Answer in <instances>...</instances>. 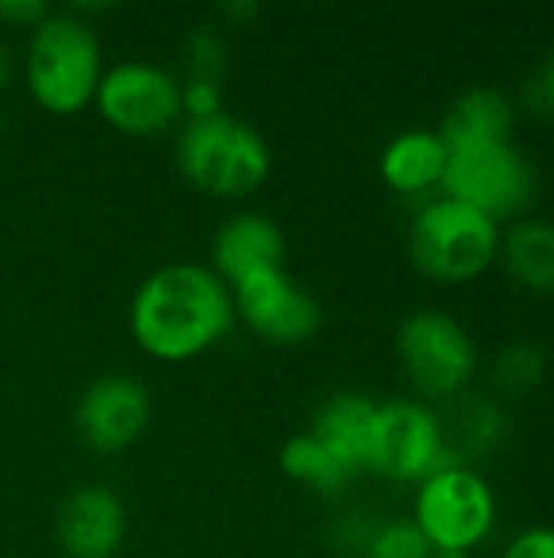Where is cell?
Instances as JSON below:
<instances>
[{"label": "cell", "instance_id": "1", "mask_svg": "<svg viewBox=\"0 0 554 558\" xmlns=\"http://www.w3.org/2000/svg\"><path fill=\"white\" fill-rule=\"evenodd\" d=\"M131 337L160 363L209 353L235 324L232 288L206 265L173 262L150 271L131 298Z\"/></svg>", "mask_w": 554, "mask_h": 558}, {"label": "cell", "instance_id": "2", "mask_svg": "<svg viewBox=\"0 0 554 558\" xmlns=\"http://www.w3.org/2000/svg\"><path fill=\"white\" fill-rule=\"evenodd\" d=\"M101 72L104 62L98 33L69 7L49 10V16L29 33L23 75L33 101L42 111L56 118L85 111L95 101Z\"/></svg>", "mask_w": 554, "mask_h": 558}, {"label": "cell", "instance_id": "3", "mask_svg": "<svg viewBox=\"0 0 554 558\" xmlns=\"http://www.w3.org/2000/svg\"><path fill=\"white\" fill-rule=\"evenodd\" d=\"M176 167L196 190L238 199L255 193L271 173V147L258 128L235 114L186 121L176 134Z\"/></svg>", "mask_w": 554, "mask_h": 558}, {"label": "cell", "instance_id": "4", "mask_svg": "<svg viewBox=\"0 0 554 558\" xmlns=\"http://www.w3.org/2000/svg\"><path fill=\"white\" fill-rule=\"evenodd\" d=\"M500 232V222L480 209L438 196L415 213L408 255L421 275L444 284H460L480 278L496 262Z\"/></svg>", "mask_w": 554, "mask_h": 558}, {"label": "cell", "instance_id": "5", "mask_svg": "<svg viewBox=\"0 0 554 558\" xmlns=\"http://www.w3.org/2000/svg\"><path fill=\"white\" fill-rule=\"evenodd\" d=\"M444 196L467 203L493 222L519 219L539 193L529 157L513 141H487L447 150Z\"/></svg>", "mask_w": 554, "mask_h": 558}, {"label": "cell", "instance_id": "6", "mask_svg": "<svg viewBox=\"0 0 554 558\" xmlns=\"http://www.w3.org/2000/svg\"><path fill=\"white\" fill-rule=\"evenodd\" d=\"M395 353L408 383L428 402L457 399L477 373L473 337L457 317L438 307H421L402 320Z\"/></svg>", "mask_w": 554, "mask_h": 558}, {"label": "cell", "instance_id": "7", "mask_svg": "<svg viewBox=\"0 0 554 558\" xmlns=\"http://www.w3.org/2000/svg\"><path fill=\"white\" fill-rule=\"evenodd\" d=\"M447 468L457 464L447 458L438 409L418 399H395L376 409L366 471L395 484H421Z\"/></svg>", "mask_w": 554, "mask_h": 558}, {"label": "cell", "instance_id": "8", "mask_svg": "<svg viewBox=\"0 0 554 558\" xmlns=\"http://www.w3.org/2000/svg\"><path fill=\"white\" fill-rule=\"evenodd\" d=\"M411 520L434 549L470 553L496 523V494L473 468H447L418 484Z\"/></svg>", "mask_w": 554, "mask_h": 558}, {"label": "cell", "instance_id": "9", "mask_svg": "<svg viewBox=\"0 0 554 558\" xmlns=\"http://www.w3.org/2000/svg\"><path fill=\"white\" fill-rule=\"evenodd\" d=\"M91 105L118 134L157 137L183 118V82L163 65L127 59L101 72Z\"/></svg>", "mask_w": 554, "mask_h": 558}, {"label": "cell", "instance_id": "10", "mask_svg": "<svg viewBox=\"0 0 554 558\" xmlns=\"http://www.w3.org/2000/svg\"><path fill=\"white\" fill-rule=\"evenodd\" d=\"M235 317L274 347H300L323 324L320 301L284 268L258 271L232 288Z\"/></svg>", "mask_w": 554, "mask_h": 558}, {"label": "cell", "instance_id": "11", "mask_svg": "<svg viewBox=\"0 0 554 558\" xmlns=\"http://www.w3.org/2000/svg\"><path fill=\"white\" fill-rule=\"evenodd\" d=\"M153 415L150 389L137 376L108 373L85 386L75 402V432L95 454H121L134 448Z\"/></svg>", "mask_w": 554, "mask_h": 558}, {"label": "cell", "instance_id": "12", "mask_svg": "<svg viewBox=\"0 0 554 558\" xmlns=\"http://www.w3.org/2000/svg\"><path fill=\"white\" fill-rule=\"evenodd\" d=\"M52 530L69 558H114L127 536V510L118 490L82 484L59 500Z\"/></svg>", "mask_w": 554, "mask_h": 558}, {"label": "cell", "instance_id": "13", "mask_svg": "<svg viewBox=\"0 0 554 558\" xmlns=\"http://www.w3.org/2000/svg\"><path fill=\"white\" fill-rule=\"evenodd\" d=\"M284 258H287V239L281 226L261 213H238L225 219L212 239V271L229 288H235L238 281L258 271L284 268Z\"/></svg>", "mask_w": 554, "mask_h": 558}, {"label": "cell", "instance_id": "14", "mask_svg": "<svg viewBox=\"0 0 554 558\" xmlns=\"http://www.w3.org/2000/svg\"><path fill=\"white\" fill-rule=\"evenodd\" d=\"M382 180L402 196H421L444 183L447 144L431 128H411L392 137L379 160Z\"/></svg>", "mask_w": 554, "mask_h": 558}, {"label": "cell", "instance_id": "15", "mask_svg": "<svg viewBox=\"0 0 554 558\" xmlns=\"http://www.w3.org/2000/svg\"><path fill=\"white\" fill-rule=\"evenodd\" d=\"M376 409L379 405L359 392H333L330 399H323L317 405L313 422H310V435L327 451H333L343 464H349L362 474L366 458H369Z\"/></svg>", "mask_w": 554, "mask_h": 558}, {"label": "cell", "instance_id": "16", "mask_svg": "<svg viewBox=\"0 0 554 558\" xmlns=\"http://www.w3.org/2000/svg\"><path fill=\"white\" fill-rule=\"evenodd\" d=\"M438 418H441L447 458L457 468H470V461L490 454L506 438L503 409L493 399H483V396L460 392L457 399L447 402L444 412H438Z\"/></svg>", "mask_w": 554, "mask_h": 558}, {"label": "cell", "instance_id": "17", "mask_svg": "<svg viewBox=\"0 0 554 558\" xmlns=\"http://www.w3.org/2000/svg\"><path fill=\"white\" fill-rule=\"evenodd\" d=\"M496 262L529 294H554V222L516 219L500 232Z\"/></svg>", "mask_w": 554, "mask_h": 558}, {"label": "cell", "instance_id": "18", "mask_svg": "<svg viewBox=\"0 0 554 558\" xmlns=\"http://www.w3.org/2000/svg\"><path fill=\"white\" fill-rule=\"evenodd\" d=\"M513 124H516V108L509 95H503L500 88H470L451 101L438 134L451 150L467 144L509 141Z\"/></svg>", "mask_w": 554, "mask_h": 558}, {"label": "cell", "instance_id": "19", "mask_svg": "<svg viewBox=\"0 0 554 558\" xmlns=\"http://www.w3.org/2000/svg\"><path fill=\"white\" fill-rule=\"evenodd\" d=\"M278 461H281V471H284L291 481H297L300 487H307V490H313V494H320V497H340V494H346V490L356 484V477H359L356 468L343 464V461H340L333 451H327L310 432L294 435L291 441H284Z\"/></svg>", "mask_w": 554, "mask_h": 558}, {"label": "cell", "instance_id": "20", "mask_svg": "<svg viewBox=\"0 0 554 558\" xmlns=\"http://www.w3.org/2000/svg\"><path fill=\"white\" fill-rule=\"evenodd\" d=\"M545 376H549V353L532 340H516L503 347L490 369L493 389L509 399L532 396L545 383Z\"/></svg>", "mask_w": 554, "mask_h": 558}, {"label": "cell", "instance_id": "21", "mask_svg": "<svg viewBox=\"0 0 554 558\" xmlns=\"http://www.w3.org/2000/svg\"><path fill=\"white\" fill-rule=\"evenodd\" d=\"M183 62L189 78L219 82L229 65V46L222 39V29L216 23H199L183 39Z\"/></svg>", "mask_w": 554, "mask_h": 558}, {"label": "cell", "instance_id": "22", "mask_svg": "<svg viewBox=\"0 0 554 558\" xmlns=\"http://www.w3.org/2000/svg\"><path fill=\"white\" fill-rule=\"evenodd\" d=\"M434 546L415 520H385L362 558H431Z\"/></svg>", "mask_w": 554, "mask_h": 558}, {"label": "cell", "instance_id": "23", "mask_svg": "<svg viewBox=\"0 0 554 558\" xmlns=\"http://www.w3.org/2000/svg\"><path fill=\"white\" fill-rule=\"evenodd\" d=\"M382 523H385V520H379L376 513H369V510H362V507L346 510V513H340V517L333 520V526H330V543H333L336 553L362 558L366 546L372 543V536L379 533Z\"/></svg>", "mask_w": 554, "mask_h": 558}, {"label": "cell", "instance_id": "24", "mask_svg": "<svg viewBox=\"0 0 554 558\" xmlns=\"http://www.w3.org/2000/svg\"><path fill=\"white\" fill-rule=\"evenodd\" d=\"M519 101L529 114L542 118V121H554V52L542 56L529 75L522 78L519 88Z\"/></svg>", "mask_w": 554, "mask_h": 558}, {"label": "cell", "instance_id": "25", "mask_svg": "<svg viewBox=\"0 0 554 558\" xmlns=\"http://www.w3.org/2000/svg\"><path fill=\"white\" fill-rule=\"evenodd\" d=\"M183 114L189 121H206V118L222 114V85L202 82V78H186L183 82Z\"/></svg>", "mask_w": 554, "mask_h": 558}, {"label": "cell", "instance_id": "26", "mask_svg": "<svg viewBox=\"0 0 554 558\" xmlns=\"http://www.w3.org/2000/svg\"><path fill=\"white\" fill-rule=\"evenodd\" d=\"M49 10L52 7L42 0H0V23L33 33L49 16Z\"/></svg>", "mask_w": 554, "mask_h": 558}, {"label": "cell", "instance_id": "27", "mask_svg": "<svg viewBox=\"0 0 554 558\" xmlns=\"http://www.w3.org/2000/svg\"><path fill=\"white\" fill-rule=\"evenodd\" d=\"M503 558H554V530L552 526H532L513 539Z\"/></svg>", "mask_w": 554, "mask_h": 558}, {"label": "cell", "instance_id": "28", "mask_svg": "<svg viewBox=\"0 0 554 558\" xmlns=\"http://www.w3.org/2000/svg\"><path fill=\"white\" fill-rule=\"evenodd\" d=\"M258 13H261V7H258V3H245V0H242V3H225V7H222V16H229L232 26H235V23H248V20L258 16Z\"/></svg>", "mask_w": 554, "mask_h": 558}, {"label": "cell", "instance_id": "29", "mask_svg": "<svg viewBox=\"0 0 554 558\" xmlns=\"http://www.w3.org/2000/svg\"><path fill=\"white\" fill-rule=\"evenodd\" d=\"M10 75H13V52H10V46L0 39V88L10 82Z\"/></svg>", "mask_w": 554, "mask_h": 558}, {"label": "cell", "instance_id": "30", "mask_svg": "<svg viewBox=\"0 0 554 558\" xmlns=\"http://www.w3.org/2000/svg\"><path fill=\"white\" fill-rule=\"evenodd\" d=\"M431 558H470V553H460V549H434Z\"/></svg>", "mask_w": 554, "mask_h": 558}]
</instances>
